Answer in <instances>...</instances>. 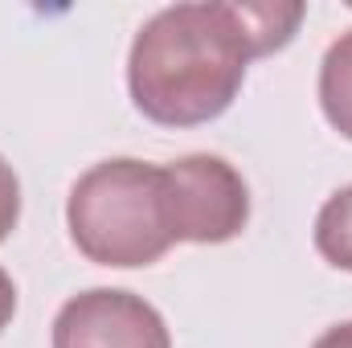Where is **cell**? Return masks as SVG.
I'll list each match as a JSON object with an SVG mask.
<instances>
[{"label": "cell", "mask_w": 352, "mask_h": 348, "mask_svg": "<svg viewBox=\"0 0 352 348\" xmlns=\"http://www.w3.org/2000/svg\"><path fill=\"white\" fill-rule=\"evenodd\" d=\"M12 307H16V295H12V283H8V274L0 270V332L12 324Z\"/></svg>", "instance_id": "9c48e42d"}, {"label": "cell", "mask_w": 352, "mask_h": 348, "mask_svg": "<svg viewBox=\"0 0 352 348\" xmlns=\"http://www.w3.org/2000/svg\"><path fill=\"white\" fill-rule=\"evenodd\" d=\"M66 230L94 266L131 270L160 262L176 246L164 209V168L135 156L87 168L66 197Z\"/></svg>", "instance_id": "7a4b0ae2"}, {"label": "cell", "mask_w": 352, "mask_h": 348, "mask_svg": "<svg viewBox=\"0 0 352 348\" xmlns=\"http://www.w3.org/2000/svg\"><path fill=\"white\" fill-rule=\"evenodd\" d=\"M320 111L332 123V131L352 140V29H344L328 45L320 62Z\"/></svg>", "instance_id": "5b68a950"}, {"label": "cell", "mask_w": 352, "mask_h": 348, "mask_svg": "<svg viewBox=\"0 0 352 348\" xmlns=\"http://www.w3.org/2000/svg\"><path fill=\"white\" fill-rule=\"evenodd\" d=\"M54 348H173L164 316L135 291L90 287L54 316Z\"/></svg>", "instance_id": "277c9868"}, {"label": "cell", "mask_w": 352, "mask_h": 348, "mask_svg": "<svg viewBox=\"0 0 352 348\" xmlns=\"http://www.w3.org/2000/svg\"><path fill=\"white\" fill-rule=\"evenodd\" d=\"M311 242H316L320 259L328 262V266L352 274V184L336 188V193L320 205Z\"/></svg>", "instance_id": "8992f818"}, {"label": "cell", "mask_w": 352, "mask_h": 348, "mask_svg": "<svg viewBox=\"0 0 352 348\" xmlns=\"http://www.w3.org/2000/svg\"><path fill=\"white\" fill-rule=\"evenodd\" d=\"M307 4L291 0H188L148 17L127 54V94L160 127L221 119L242 94L254 58L295 41Z\"/></svg>", "instance_id": "6da1fadb"}, {"label": "cell", "mask_w": 352, "mask_h": 348, "mask_svg": "<svg viewBox=\"0 0 352 348\" xmlns=\"http://www.w3.org/2000/svg\"><path fill=\"white\" fill-rule=\"evenodd\" d=\"M16 221H21V176L0 156V242H8Z\"/></svg>", "instance_id": "52a82bcc"}, {"label": "cell", "mask_w": 352, "mask_h": 348, "mask_svg": "<svg viewBox=\"0 0 352 348\" xmlns=\"http://www.w3.org/2000/svg\"><path fill=\"white\" fill-rule=\"evenodd\" d=\"M311 348H352V320H340V324L324 328Z\"/></svg>", "instance_id": "ba28073f"}, {"label": "cell", "mask_w": 352, "mask_h": 348, "mask_svg": "<svg viewBox=\"0 0 352 348\" xmlns=\"http://www.w3.org/2000/svg\"><path fill=\"white\" fill-rule=\"evenodd\" d=\"M160 168L173 242L221 246L250 226V184L226 156L188 152Z\"/></svg>", "instance_id": "3957f363"}]
</instances>
